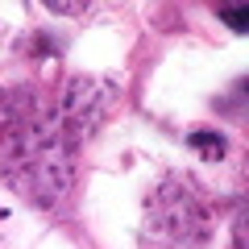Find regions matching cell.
<instances>
[{
    "instance_id": "obj_1",
    "label": "cell",
    "mask_w": 249,
    "mask_h": 249,
    "mask_svg": "<svg viewBox=\"0 0 249 249\" xmlns=\"http://www.w3.org/2000/svg\"><path fill=\"white\" fill-rule=\"evenodd\" d=\"M187 145L196 154H204L208 162H220L224 154H229V137L216 133V129H191V133H187Z\"/></svg>"
},
{
    "instance_id": "obj_2",
    "label": "cell",
    "mask_w": 249,
    "mask_h": 249,
    "mask_svg": "<svg viewBox=\"0 0 249 249\" xmlns=\"http://www.w3.org/2000/svg\"><path fill=\"white\" fill-rule=\"evenodd\" d=\"M245 17H249V9H245V4H232V9H220V21H224V25H232L237 34H245Z\"/></svg>"
},
{
    "instance_id": "obj_3",
    "label": "cell",
    "mask_w": 249,
    "mask_h": 249,
    "mask_svg": "<svg viewBox=\"0 0 249 249\" xmlns=\"http://www.w3.org/2000/svg\"><path fill=\"white\" fill-rule=\"evenodd\" d=\"M50 9H54V13H88V4H58V0H54Z\"/></svg>"
}]
</instances>
